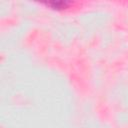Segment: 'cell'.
<instances>
[{
    "instance_id": "6da1fadb",
    "label": "cell",
    "mask_w": 128,
    "mask_h": 128,
    "mask_svg": "<svg viewBox=\"0 0 128 128\" xmlns=\"http://www.w3.org/2000/svg\"><path fill=\"white\" fill-rule=\"evenodd\" d=\"M69 3L66 2V1H57V2H50V3H47V5H50L54 8H63V7H66Z\"/></svg>"
}]
</instances>
